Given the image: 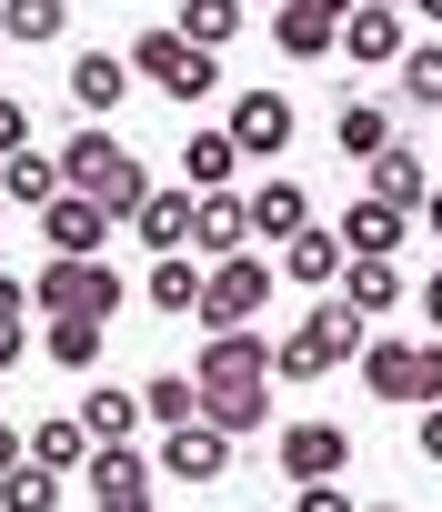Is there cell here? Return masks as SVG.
Wrapping results in <instances>:
<instances>
[{"label": "cell", "instance_id": "1", "mask_svg": "<svg viewBox=\"0 0 442 512\" xmlns=\"http://www.w3.org/2000/svg\"><path fill=\"white\" fill-rule=\"evenodd\" d=\"M191 372H201V412H211L221 432H232V442L272 422V382H282V352L262 342V322H252V332H201V362H191Z\"/></svg>", "mask_w": 442, "mask_h": 512}, {"label": "cell", "instance_id": "2", "mask_svg": "<svg viewBox=\"0 0 442 512\" xmlns=\"http://www.w3.org/2000/svg\"><path fill=\"white\" fill-rule=\"evenodd\" d=\"M31 302H41V322H111L131 302V282L101 262V251H51L41 282H31Z\"/></svg>", "mask_w": 442, "mask_h": 512}, {"label": "cell", "instance_id": "3", "mask_svg": "<svg viewBox=\"0 0 442 512\" xmlns=\"http://www.w3.org/2000/svg\"><path fill=\"white\" fill-rule=\"evenodd\" d=\"M61 171H71V191H91L121 231H131V211L151 201V171H141V161H131V141H111L101 121H81V141L61 151Z\"/></svg>", "mask_w": 442, "mask_h": 512}, {"label": "cell", "instance_id": "4", "mask_svg": "<svg viewBox=\"0 0 442 512\" xmlns=\"http://www.w3.org/2000/svg\"><path fill=\"white\" fill-rule=\"evenodd\" d=\"M362 342H372V322H362L342 292H322V302H312V322L282 342V382H322V372L362 362Z\"/></svg>", "mask_w": 442, "mask_h": 512}, {"label": "cell", "instance_id": "5", "mask_svg": "<svg viewBox=\"0 0 442 512\" xmlns=\"http://www.w3.org/2000/svg\"><path fill=\"white\" fill-rule=\"evenodd\" d=\"M131 71H141L151 91H171V101H211V91H221V51H201V41H181L171 21L131 41Z\"/></svg>", "mask_w": 442, "mask_h": 512}, {"label": "cell", "instance_id": "6", "mask_svg": "<svg viewBox=\"0 0 442 512\" xmlns=\"http://www.w3.org/2000/svg\"><path fill=\"white\" fill-rule=\"evenodd\" d=\"M282 262H252V251H232V262H211V292H201V332H252L262 302H272Z\"/></svg>", "mask_w": 442, "mask_h": 512}, {"label": "cell", "instance_id": "7", "mask_svg": "<svg viewBox=\"0 0 442 512\" xmlns=\"http://www.w3.org/2000/svg\"><path fill=\"white\" fill-rule=\"evenodd\" d=\"M151 472H161V452H141V442H101V452L81 462L91 512H151V502H161V492H151Z\"/></svg>", "mask_w": 442, "mask_h": 512}, {"label": "cell", "instance_id": "8", "mask_svg": "<svg viewBox=\"0 0 442 512\" xmlns=\"http://www.w3.org/2000/svg\"><path fill=\"white\" fill-rule=\"evenodd\" d=\"M352 11H362V0H282V11H272V41H282V61H332Z\"/></svg>", "mask_w": 442, "mask_h": 512}, {"label": "cell", "instance_id": "9", "mask_svg": "<svg viewBox=\"0 0 442 512\" xmlns=\"http://www.w3.org/2000/svg\"><path fill=\"white\" fill-rule=\"evenodd\" d=\"M221 131L242 141V161H282L302 121H292V91H232V121H221Z\"/></svg>", "mask_w": 442, "mask_h": 512}, {"label": "cell", "instance_id": "10", "mask_svg": "<svg viewBox=\"0 0 442 512\" xmlns=\"http://www.w3.org/2000/svg\"><path fill=\"white\" fill-rule=\"evenodd\" d=\"M191 231H201V191L191 181H151V201L131 211V241L161 262V251H191Z\"/></svg>", "mask_w": 442, "mask_h": 512}, {"label": "cell", "instance_id": "11", "mask_svg": "<svg viewBox=\"0 0 442 512\" xmlns=\"http://www.w3.org/2000/svg\"><path fill=\"white\" fill-rule=\"evenodd\" d=\"M272 452H282L292 492H302V482H342V472H352V432H342V422H282V442H272Z\"/></svg>", "mask_w": 442, "mask_h": 512}, {"label": "cell", "instance_id": "12", "mask_svg": "<svg viewBox=\"0 0 442 512\" xmlns=\"http://www.w3.org/2000/svg\"><path fill=\"white\" fill-rule=\"evenodd\" d=\"M161 472H171V482H221V472H232V432H221L211 412H201V422H171V432H161Z\"/></svg>", "mask_w": 442, "mask_h": 512}, {"label": "cell", "instance_id": "13", "mask_svg": "<svg viewBox=\"0 0 442 512\" xmlns=\"http://www.w3.org/2000/svg\"><path fill=\"white\" fill-rule=\"evenodd\" d=\"M131 81H141V71H131V61H111V51H81V61L61 71V91H71V111H81V121H111V111L131 101Z\"/></svg>", "mask_w": 442, "mask_h": 512}, {"label": "cell", "instance_id": "14", "mask_svg": "<svg viewBox=\"0 0 442 512\" xmlns=\"http://www.w3.org/2000/svg\"><path fill=\"white\" fill-rule=\"evenodd\" d=\"M342 262H352V241L322 231V221L282 241V282H302V292H342Z\"/></svg>", "mask_w": 442, "mask_h": 512}, {"label": "cell", "instance_id": "15", "mask_svg": "<svg viewBox=\"0 0 442 512\" xmlns=\"http://www.w3.org/2000/svg\"><path fill=\"white\" fill-rule=\"evenodd\" d=\"M111 231H121V221H111L91 191H61V201L41 211V241H51V251H111Z\"/></svg>", "mask_w": 442, "mask_h": 512}, {"label": "cell", "instance_id": "16", "mask_svg": "<svg viewBox=\"0 0 442 512\" xmlns=\"http://www.w3.org/2000/svg\"><path fill=\"white\" fill-rule=\"evenodd\" d=\"M292 231H312V191H302L292 171L252 181V241H292Z\"/></svg>", "mask_w": 442, "mask_h": 512}, {"label": "cell", "instance_id": "17", "mask_svg": "<svg viewBox=\"0 0 442 512\" xmlns=\"http://www.w3.org/2000/svg\"><path fill=\"white\" fill-rule=\"evenodd\" d=\"M141 292H151V312H161V322H171V312H181V322H201V292H211V272L191 262V251H161Z\"/></svg>", "mask_w": 442, "mask_h": 512}, {"label": "cell", "instance_id": "18", "mask_svg": "<svg viewBox=\"0 0 442 512\" xmlns=\"http://www.w3.org/2000/svg\"><path fill=\"white\" fill-rule=\"evenodd\" d=\"M412 362H422V342H402V332H382V342H362V382H372V402H392V412H412Z\"/></svg>", "mask_w": 442, "mask_h": 512}, {"label": "cell", "instance_id": "19", "mask_svg": "<svg viewBox=\"0 0 442 512\" xmlns=\"http://www.w3.org/2000/svg\"><path fill=\"white\" fill-rule=\"evenodd\" d=\"M191 251H211V262L252 251V201H242V191H201V231H191Z\"/></svg>", "mask_w": 442, "mask_h": 512}, {"label": "cell", "instance_id": "20", "mask_svg": "<svg viewBox=\"0 0 442 512\" xmlns=\"http://www.w3.org/2000/svg\"><path fill=\"white\" fill-rule=\"evenodd\" d=\"M0 191H11V211H51V201L71 191V171H61L51 151H11V161H0Z\"/></svg>", "mask_w": 442, "mask_h": 512}, {"label": "cell", "instance_id": "21", "mask_svg": "<svg viewBox=\"0 0 442 512\" xmlns=\"http://www.w3.org/2000/svg\"><path fill=\"white\" fill-rule=\"evenodd\" d=\"M412 41H402V11H352L342 21V61L352 71H382V61H402Z\"/></svg>", "mask_w": 442, "mask_h": 512}, {"label": "cell", "instance_id": "22", "mask_svg": "<svg viewBox=\"0 0 442 512\" xmlns=\"http://www.w3.org/2000/svg\"><path fill=\"white\" fill-rule=\"evenodd\" d=\"M372 201H392V211H422V201H432V161H412V141L372 151Z\"/></svg>", "mask_w": 442, "mask_h": 512}, {"label": "cell", "instance_id": "23", "mask_svg": "<svg viewBox=\"0 0 442 512\" xmlns=\"http://www.w3.org/2000/svg\"><path fill=\"white\" fill-rule=\"evenodd\" d=\"M181 181H191V191H232V181H242V141H232V131H191V141H181Z\"/></svg>", "mask_w": 442, "mask_h": 512}, {"label": "cell", "instance_id": "24", "mask_svg": "<svg viewBox=\"0 0 442 512\" xmlns=\"http://www.w3.org/2000/svg\"><path fill=\"white\" fill-rule=\"evenodd\" d=\"M342 302H352L362 322H382V312L402 302V272L382 262V251H352V262H342Z\"/></svg>", "mask_w": 442, "mask_h": 512}, {"label": "cell", "instance_id": "25", "mask_svg": "<svg viewBox=\"0 0 442 512\" xmlns=\"http://www.w3.org/2000/svg\"><path fill=\"white\" fill-rule=\"evenodd\" d=\"M332 231H342L352 251H382V262H392V251H402V231H412V211H392V201H372V191H362V201H352Z\"/></svg>", "mask_w": 442, "mask_h": 512}, {"label": "cell", "instance_id": "26", "mask_svg": "<svg viewBox=\"0 0 442 512\" xmlns=\"http://www.w3.org/2000/svg\"><path fill=\"white\" fill-rule=\"evenodd\" d=\"M91 452H101V442H91V422H81V412H41V422H31V462H51V472H81Z\"/></svg>", "mask_w": 442, "mask_h": 512}, {"label": "cell", "instance_id": "27", "mask_svg": "<svg viewBox=\"0 0 442 512\" xmlns=\"http://www.w3.org/2000/svg\"><path fill=\"white\" fill-rule=\"evenodd\" d=\"M171 31L201 51H232L242 41V0H171Z\"/></svg>", "mask_w": 442, "mask_h": 512}, {"label": "cell", "instance_id": "28", "mask_svg": "<svg viewBox=\"0 0 442 512\" xmlns=\"http://www.w3.org/2000/svg\"><path fill=\"white\" fill-rule=\"evenodd\" d=\"M81 422H91V442H131V432H141L151 412H141V392H121V382H91Z\"/></svg>", "mask_w": 442, "mask_h": 512}, {"label": "cell", "instance_id": "29", "mask_svg": "<svg viewBox=\"0 0 442 512\" xmlns=\"http://www.w3.org/2000/svg\"><path fill=\"white\" fill-rule=\"evenodd\" d=\"M332 141H342L352 161H372V151H392V111H382V101H342V111H332Z\"/></svg>", "mask_w": 442, "mask_h": 512}, {"label": "cell", "instance_id": "30", "mask_svg": "<svg viewBox=\"0 0 442 512\" xmlns=\"http://www.w3.org/2000/svg\"><path fill=\"white\" fill-rule=\"evenodd\" d=\"M141 412L171 432V422H201V372H151L141 382Z\"/></svg>", "mask_w": 442, "mask_h": 512}, {"label": "cell", "instance_id": "31", "mask_svg": "<svg viewBox=\"0 0 442 512\" xmlns=\"http://www.w3.org/2000/svg\"><path fill=\"white\" fill-rule=\"evenodd\" d=\"M61 492H71V472H51V462H21L11 482H0V512H61Z\"/></svg>", "mask_w": 442, "mask_h": 512}, {"label": "cell", "instance_id": "32", "mask_svg": "<svg viewBox=\"0 0 442 512\" xmlns=\"http://www.w3.org/2000/svg\"><path fill=\"white\" fill-rule=\"evenodd\" d=\"M101 342H111V322H51V332H41V352H51L61 372H91Z\"/></svg>", "mask_w": 442, "mask_h": 512}, {"label": "cell", "instance_id": "33", "mask_svg": "<svg viewBox=\"0 0 442 512\" xmlns=\"http://www.w3.org/2000/svg\"><path fill=\"white\" fill-rule=\"evenodd\" d=\"M0 21H11V41H21V51H41V41H61L71 0H0Z\"/></svg>", "mask_w": 442, "mask_h": 512}, {"label": "cell", "instance_id": "34", "mask_svg": "<svg viewBox=\"0 0 442 512\" xmlns=\"http://www.w3.org/2000/svg\"><path fill=\"white\" fill-rule=\"evenodd\" d=\"M31 312H41V302H31V282H0V372L31 352Z\"/></svg>", "mask_w": 442, "mask_h": 512}, {"label": "cell", "instance_id": "35", "mask_svg": "<svg viewBox=\"0 0 442 512\" xmlns=\"http://www.w3.org/2000/svg\"><path fill=\"white\" fill-rule=\"evenodd\" d=\"M402 91H412V111H442V41L402 51Z\"/></svg>", "mask_w": 442, "mask_h": 512}, {"label": "cell", "instance_id": "36", "mask_svg": "<svg viewBox=\"0 0 442 512\" xmlns=\"http://www.w3.org/2000/svg\"><path fill=\"white\" fill-rule=\"evenodd\" d=\"M422 402H442V332H432L422 362H412V412H422Z\"/></svg>", "mask_w": 442, "mask_h": 512}, {"label": "cell", "instance_id": "37", "mask_svg": "<svg viewBox=\"0 0 442 512\" xmlns=\"http://www.w3.org/2000/svg\"><path fill=\"white\" fill-rule=\"evenodd\" d=\"M11 151H31V101L0 91V161H11Z\"/></svg>", "mask_w": 442, "mask_h": 512}, {"label": "cell", "instance_id": "38", "mask_svg": "<svg viewBox=\"0 0 442 512\" xmlns=\"http://www.w3.org/2000/svg\"><path fill=\"white\" fill-rule=\"evenodd\" d=\"M412 452L442 472V402H422V412H412Z\"/></svg>", "mask_w": 442, "mask_h": 512}, {"label": "cell", "instance_id": "39", "mask_svg": "<svg viewBox=\"0 0 442 512\" xmlns=\"http://www.w3.org/2000/svg\"><path fill=\"white\" fill-rule=\"evenodd\" d=\"M302 512H362V502H352L342 482H302Z\"/></svg>", "mask_w": 442, "mask_h": 512}, {"label": "cell", "instance_id": "40", "mask_svg": "<svg viewBox=\"0 0 442 512\" xmlns=\"http://www.w3.org/2000/svg\"><path fill=\"white\" fill-rule=\"evenodd\" d=\"M21 462H31V432H11V422H0V482H11Z\"/></svg>", "mask_w": 442, "mask_h": 512}, {"label": "cell", "instance_id": "41", "mask_svg": "<svg viewBox=\"0 0 442 512\" xmlns=\"http://www.w3.org/2000/svg\"><path fill=\"white\" fill-rule=\"evenodd\" d=\"M412 221H422V231H432V241H442V181H432V201H422V211H412Z\"/></svg>", "mask_w": 442, "mask_h": 512}, {"label": "cell", "instance_id": "42", "mask_svg": "<svg viewBox=\"0 0 442 512\" xmlns=\"http://www.w3.org/2000/svg\"><path fill=\"white\" fill-rule=\"evenodd\" d=\"M422 322H432V332H442V272H432V282H422Z\"/></svg>", "mask_w": 442, "mask_h": 512}, {"label": "cell", "instance_id": "43", "mask_svg": "<svg viewBox=\"0 0 442 512\" xmlns=\"http://www.w3.org/2000/svg\"><path fill=\"white\" fill-rule=\"evenodd\" d=\"M362 11H412V0H362Z\"/></svg>", "mask_w": 442, "mask_h": 512}, {"label": "cell", "instance_id": "44", "mask_svg": "<svg viewBox=\"0 0 442 512\" xmlns=\"http://www.w3.org/2000/svg\"><path fill=\"white\" fill-rule=\"evenodd\" d=\"M412 11H422V21H442V0H412Z\"/></svg>", "mask_w": 442, "mask_h": 512}, {"label": "cell", "instance_id": "45", "mask_svg": "<svg viewBox=\"0 0 442 512\" xmlns=\"http://www.w3.org/2000/svg\"><path fill=\"white\" fill-rule=\"evenodd\" d=\"M0 211H11V191H0Z\"/></svg>", "mask_w": 442, "mask_h": 512}, {"label": "cell", "instance_id": "46", "mask_svg": "<svg viewBox=\"0 0 442 512\" xmlns=\"http://www.w3.org/2000/svg\"><path fill=\"white\" fill-rule=\"evenodd\" d=\"M372 512H392V502H372Z\"/></svg>", "mask_w": 442, "mask_h": 512}, {"label": "cell", "instance_id": "47", "mask_svg": "<svg viewBox=\"0 0 442 512\" xmlns=\"http://www.w3.org/2000/svg\"><path fill=\"white\" fill-rule=\"evenodd\" d=\"M432 181H442V161H432Z\"/></svg>", "mask_w": 442, "mask_h": 512}]
</instances>
